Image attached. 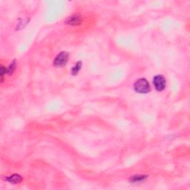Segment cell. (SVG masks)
Masks as SVG:
<instances>
[{"label":"cell","instance_id":"obj_1","mask_svg":"<svg viewBox=\"0 0 190 190\" xmlns=\"http://www.w3.org/2000/svg\"><path fill=\"white\" fill-rule=\"evenodd\" d=\"M134 89L135 90V91L140 94L149 93L151 90L149 82L144 78L139 79L134 83Z\"/></svg>","mask_w":190,"mask_h":190},{"label":"cell","instance_id":"obj_2","mask_svg":"<svg viewBox=\"0 0 190 190\" xmlns=\"http://www.w3.org/2000/svg\"><path fill=\"white\" fill-rule=\"evenodd\" d=\"M68 57L69 54L68 52H60L55 58L54 65L56 67H62L65 65H66V63L68 62Z\"/></svg>","mask_w":190,"mask_h":190},{"label":"cell","instance_id":"obj_3","mask_svg":"<svg viewBox=\"0 0 190 190\" xmlns=\"http://www.w3.org/2000/svg\"><path fill=\"white\" fill-rule=\"evenodd\" d=\"M153 84L157 91H162L166 88V79L163 75H156L153 78Z\"/></svg>","mask_w":190,"mask_h":190},{"label":"cell","instance_id":"obj_4","mask_svg":"<svg viewBox=\"0 0 190 190\" xmlns=\"http://www.w3.org/2000/svg\"><path fill=\"white\" fill-rule=\"evenodd\" d=\"M82 22V16L79 14H73V16H70L65 21V23L70 24V25H77Z\"/></svg>","mask_w":190,"mask_h":190},{"label":"cell","instance_id":"obj_5","mask_svg":"<svg viewBox=\"0 0 190 190\" xmlns=\"http://www.w3.org/2000/svg\"><path fill=\"white\" fill-rule=\"evenodd\" d=\"M7 181L11 183H19L22 181V177L19 175H13L7 177Z\"/></svg>","mask_w":190,"mask_h":190},{"label":"cell","instance_id":"obj_6","mask_svg":"<svg viewBox=\"0 0 190 190\" xmlns=\"http://www.w3.org/2000/svg\"><path fill=\"white\" fill-rule=\"evenodd\" d=\"M146 177L147 176H143V175H135V176L132 177L130 179V181L132 183H138L140 182V181H144V179H146Z\"/></svg>","mask_w":190,"mask_h":190},{"label":"cell","instance_id":"obj_7","mask_svg":"<svg viewBox=\"0 0 190 190\" xmlns=\"http://www.w3.org/2000/svg\"><path fill=\"white\" fill-rule=\"evenodd\" d=\"M82 66V63L81 62H78L75 65L74 67L72 68V70H71V73H72L73 75H76L77 74V73L79 72V71L80 70Z\"/></svg>","mask_w":190,"mask_h":190},{"label":"cell","instance_id":"obj_8","mask_svg":"<svg viewBox=\"0 0 190 190\" xmlns=\"http://www.w3.org/2000/svg\"><path fill=\"white\" fill-rule=\"evenodd\" d=\"M15 68H16V61L14 60V62L9 65L8 68H7V73H8V74H11V73H13L14 71L15 70Z\"/></svg>","mask_w":190,"mask_h":190}]
</instances>
